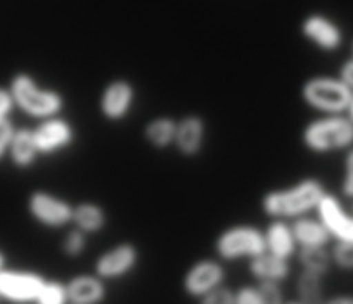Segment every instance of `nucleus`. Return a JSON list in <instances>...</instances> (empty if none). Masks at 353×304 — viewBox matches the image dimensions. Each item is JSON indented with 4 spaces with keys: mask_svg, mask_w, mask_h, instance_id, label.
Wrapping results in <instances>:
<instances>
[{
    "mask_svg": "<svg viewBox=\"0 0 353 304\" xmlns=\"http://www.w3.org/2000/svg\"><path fill=\"white\" fill-rule=\"evenodd\" d=\"M327 193L319 177H303L286 188L269 189L262 195L261 208L269 220H292L310 215Z\"/></svg>",
    "mask_w": 353,
    "mask_h": 304,
    "instance_id": "f257e3e1",
    "label": "nucleus"
},
{
    "mask_svg": "<svg viewBox=\"0 0 353 304\" xmlns=\"http://www.w3.org/2000/svg\"><path fill=\"white\" fill-rule=\"evenodd\" d=\"M16 109L37 120L50 119L62 116L65 109V96L59 89L43 86L33 74L19 71L12 76L9 83Z\"/></svg>",
    "mask_w": 353,
    "mask_h": 304,
    "instance_id": "f03ea898",
    "label": "nucleus"
},
{
    "mask_svg": "<svg viewBox=\"0 0 353 304\" xmlns=\"http://www.w3.org/2000/svg\"><path fill=\"white\" fill-rule=\"evenodd\" d=\"M300 140L314 155L347 151L353 146V124L345 113L319 116L303 126Z\"/></svg>",
    "mask_w": 353,
    "mask_h": 304,
    "instance_id": "7ed1b4c3",
    "label": "nucleus"
},
{
    "mask_svg": "<svg viewBox=\"0 0 353 304\" xmlns=\"http://www.w3.org/2000/svg\"><path fill=\"white\" fill-rule=\"evenodd\" d=\"M265 251L264 229L254 224H233L217 234L214 253L223 263L248 260Z\"/></svg>",
    "mask_w": 353,
    "mask_h": 304,
    "instance_id": "20e7f679",
    "label": "nucleus"
},
{
    "mask_svg": "<svg viewBox=\"0 0 353 304\" xmlns=\"http://www.w3.org/2000/svg\"><path fill=\"white\" fill-rule=\"evenodd\" d=\"M352 93V89L340 78L330 76H314L300 88L302 102L321 116L347 112Z\"/></svg>",
    "mask_w": 353,
    "mask_h": 304,
    "instance_id": "39448f33",
    "label": "nucleus"
},
{
    "mask_svg": "<svg viewBox=\"0 0 353 304\" xmlns=\"http://www.w3.org/2000/svg\"><path fill=\"white\" fill-rule=\"evenodd\" d=\"M26 208L38 226L45 229L61 230L71 226L74 205L48 189H34L28 196Z\"/></svg>",
    "mask_w": 353,
    "mask_h": 304,
    "instance_id": "423d86ee",
    "label": "nucleus"
},
{
    "mask_svg": "<svg viewBox=\"0 0 353 304\" xmlns=\"http://www.w3.org/2000/svg\"><path fill=\"white\" fill-rule=\"evenodd\" d=\"M140 263V250L131 241H121L102 251L93 263V274L102 281L114 282L133 274Z\"/></svg>",
    "mask_w": 353,
    "mask_h": 304,
    "instance_id": "0eeeda50",
    "label": "nucleus"
},
{
    "mask_svg": "<svg viewBox=\"0 0 353 304\" xmlns=\"http://www.w3.org/2000/svg\"><path fill=\"white\" fill-rule=\"evenodd\" d=\"M137 103V86L126 78L110 79L99 98V112L107 122H123Z\"/></svg>",
    "mask_w": 353,
    "mask_h": 304,
    "instance_id": "6e6552de",
    "label": "nucleus"
},
{
    "mask_svg": "<svg viewBox=\"0 0 353 304\" xmlns=\"http://www.w3.org/2000/svg\"><path fill=\"white\" fill-rule=\"evenodd\" d=\"M47 279L34 270L2 268L0 299L10 304H34Z\"/></svg>",
    "mask_w": 353,
    "mask_h": 304,
    "instance_id": "1a4fd4ad",
    "label": "nucleus"
},
{
    "mask_svg": "<svg viewBox=\"0 0 353 304\" xmlns=\"http://www.w3.org/2000/svg\"><path fill=\"white\" fill-rule=\"evenodd\" d=\"M226 267L217 258H200L183 275V291L188 298L200 299L214 289L226 284Z\"/></svg>",
    "mask_w": 353,
    "mask_h": 304,
    "instance_id": "9d476101",
    "label": "nucleus"
},
{
    "mask_svg": "<svg viewBox=\"0 0 353 304\" xmlns=\"http://www.w3.org/2000/svg\"><path fill=\"white\" fill-rule=\"evenodd\" d=\"M31 129H33L34 143H37L40 157H52V155L69 150L78 136L71 120L62 116L40 120Z\"/></svg>",
    "mask_w": 353,
    "mask_h": 304,
    "instance_id": "9b49d317",
    "label": "nucleus"
},
{
    "mask_svg": "<svg viewBox=\"0 0 353 304\" xmlns=\"http://www.w3.org/2000/svg\"><path fill=\"white\" fill-rule=\"evenodd\" d=\"M316 213L334 243H353V213L345 208L336 195L327 191L317 205Z\"/></svg>",
    "mask_w": 353,
    "mask_h": 304,
    "instance_id": "f8f14e48",
    "label": "nucleus"
},
{
    "mask_svg": "<svg viewBox=\"0 0 353 304\" xmlns=\"http://www.w3.org/2000/svg\"><path fill=\"white\" fill-rule=\"evenodd\" d=\"M207 141V120L196 112L185 113L178 119L172 148L183 158H196L203 153Z\"/></svg>",
    "mask_w": 353,
    "mask_h": 304,
    "instance_id": "ddd939ff",
    "label": "nucleus"
},
{
    "mask_svg": "<svg viewBox=\"0 0 353 304\" xmlns=\"http://www.w3.org/2000/svg\"><path fill=\"white\" fill-rule=\"evenodd\" d=\"M303 36L324 52H334L343 43V33L334 21L324 14H309L300 26Z\"/></svg>",
    "mask_w": 353,
    "mask_h": 304,
    "instance_id": "4468645a",
    "label": "nucleus"
},
{
    "mask_svg": "<svg viewBox=\"0 0 353 304\" xmlns=\"http://www.w3.org/2000/svg\"><path fill=\"white\" fill-rule=\"evenodd\" d=\"M65 287L69 304H102L107 299V282L95 274L72 275Z\"/></svg>",
    "mask_w": 353,
    "mask_h": 304,
    "instance_id": "2eb2a0df",
    "label": "nucleus"
},
{
    "mask_svg": "<svg viewBox=\"0 0 353 304\" xmlns=\"http://www.w3.org/2000/svg\"><path fill=\"white\" fill-rule=\"evenodd\" d=\"M265 251L281 260L290 261L296 257L299 244H296L295 236H293L292 224L288 220H271L264 229Z\"/></svg>",
    "mask_w": 353,
    "mask_h": 304,
    "instance_id": "dca6fc26",
    "label": "nucleus"
},
{
    "mask_svg": "<svg viewBox=\"0 0 353 304\" xmlns=\"http://www.w3.org/2000/svg\"><path fill=\"white\" fill-rule=\"evenodd\" d=\"M248 274L255 282H283L292 275V265L290 261L281 260L274 254L264 251L259 257L248 261Z\"/></svg>",
    "mask_w": 353,
    "mask_h": 304,
    "instance_id": "f3484780",
    "label": "nucleus"
},
{
    "mask_svg": "<svg viewBox=\"0 0 353 304\" xmlns=\"http://www.w3.org/2000/svg\"><path fill=\"white\" fill-rule=\"evenodd\" d=\"M107 224H109V217H107L105 208L100 203L85 199V202L76 203L74 208H72L71 226L85 232L88 237L102 232Z\"/></svg>",
    "mask_w": 353,
    "mask_h": 304,
    "instance_id": "a211bd4d",
    "label": "nucleus"
},
{
    "mask_svg": "<svg viewBox=\"0 0 353 304\" xmlns=\"http://www.w3.org/2000/svg\"><path fill=\"white\" fill-rule=\"evenodd\" d=\"M7 157L10 158L14 167L21 169V171H28V169L37 164L40 153H38L31 127H16L12 140H10Z\"/></svg>",
    "mask_w": 353,
    "mask_h": 304,
    "instance_id": "6ab92c4d",
    "label": "nucleus"
},
{
    "mask_svg": "<svg viewBox=\"0 0 353 304\" xmlns=\"http://www.w3.org/2000/svg\"><path fill=\"white\" fill-rule=\"evenodd\" d=\"M290 224H292L293 236L299 248H327V244L333 241L317 217L305 215L292 220Z\"/></svg>",
    "mask_w": 353,
    "mask_h": 304,
    "instance_id": "aec40b11",
    "label": "nucleus"
},
{
    "mask_svg": "<svg viewBox=\"0 0 353 304\" xmlns=\"http://www.w3.org/2000/svg\"><path fill=\"white\" fill-rule=\"evenodd\" d=\"M176 126H178V119L172 116H155L145 122L141 134L154 150L165 151L174 144Z\"/></svg>",
    "mask_w": 353,
    "mask_h": 304,
    "instance_id": "412c9836",
    "label": "nucleus"
},
{
    "mask_svg": "<svg viewBox=\"0 0 353 304\" xmlns=\"http://www.w3.org/2000/svg\"><path fill=\"white\" fill-rule=\"evenodd\" d=\"M295 292L300 304H324V277L300 270L295 281Z\"/></svg>",
    "mask_w": 353,
    "mask_h": 304,
    "instance_id": "4be33fe9",
    "label": "nucleus"
},
{
    "mask_svg": "<svg viewBox=\"0 0 353 304\" xmlns=\"http://www.w3.org/2000/svg\"><path fill=\"white\" fill-rule=\"evenodd\" d=\"M295 258L299 260L302 270L321 277H326L333 268L331 251L327 248H299Z\"/></svg>",
    "mask_w": 353,
    "mask_h": 304,
    "instance_id": "5701e85b",
    "label": "nucleus"
},
{
    "mask_svg": "<svg viewBox=\"0 0 353 304\" xmlns=\"http://www.w3.org/2000/svg\"><path fill=\"white\" fill-rule=\"evenodd\" d=\"M86 248H88V236L76 227L69 229L68 232L62 236L61 239V253L69 260H76L85 254Z\"/></svg>",
    "mask_w": 353,
    "mask_h": 304,
    "instance_id": "b1692460",
    "label": "nucleus"
},
{
    "mask_svg": "<svg viewBox=\"0 0 353 304\" xmlns=\"http://www.w3.org/2000/svg\"><path fill=\"white\" fill-rule=\"evenodd\" d=\"M34 304H69L65 282L59 279H47Z\"/></svg>",
    "mask_w": 353,
    "mask_h": 304,
    "instance_id": "393cba45",
    "label": "nucleus"
},
{
    "mask_svg": "<svg viewBox=\"0 0 353 304\" xmlns=\"http://www.w3.org/2000/svg\"><path fill=\"white\" fill-rule=\"evenodd\" d=\"M330 251L333 267L353 272V243H334L333 250Z\"/></svg>",
    "mask_w": 353,
    "mask_h": 304,
    "instance_id": "a878e982",
    "label": "nucleus"
},
{
    "mask_svg": "<svg viewBox=\"0 0 353 304\" xmlns=\"http://www.w3.org/2000/svg\"><path fill=\"white\" fill-rule=\"evenodd\" d=\"M264 304H285V292L279 282H257L255 284Z\"/></svg>",
    "mask_w": 353,
    "mask_h": 304,
    "instance_id": "bb28decb",
    "label": "nucleus"
},
{
    "mask_svg": "<svg viewBox=\"0 0 353 304\" xmlns=\"http://www.w3.org/2000/svg\"><path fill=\"white\" fill-rule=\"evenodd\" d=\"M340 191L345 198L353 199V146L345 151L343 177H341Z\"/></svg>",
    "mask_w": 353,
    "mask_h": 304,
    "instance_id": "cd10ccee",
    "label": "nucleus"
},
{
    "mask_svg": "<svg viewBox=\"0 0 353 304\" xmlns=\"http://www.w3.org/2000/svg\"><path fill=\"white\" fill-rule=\"evenodd\" d=\"M196 301H199V304H234V289L224 284L210 291L209 294L202 296Z\"/></svg>",
    "mask_w": 353,
    "mask_h": 304,
    "instance_id": "c85d7f7f",
    "label": "nucleus"
},
{
    "mask_svg": "<svg viewBox=\"0 0 353 304\" xmlns=\"http://www.w3.org/2000/svg\"><path fill=\"white\" fill-rule=\"evenodd\" d=\"M234 304H264L255 285H240L234 289Z\"/></svg>",
    "mask_w": 353,
    "mask_h": 304,
    "instance_id": "c756f323",
    "label": "nucleus"
},
{
    "mask_svg": "<svg viewBox=\"0 0 353 304\" xmlns=\"http://www.w3.org/2000/svg\"><path fill=\"white\" fill-rule=\"evenodd\" d=\"M16 131V126L12 124L10 119L0 120V160L7 155L9 151L10 140H12V134Z\"/></svg>",
    "mask_w": 353,
    "mask_h": 304,
    "instance_id": "7c9ffc66",
    "label": "nucleus"
},
{
    "mask_svg": "<svg viewBox=\"0 0 353 304\" xmlns=\"http://www.w3.org/2000/svg\"><path fill=\"white\" fill-rule=\"evenodd\" d=\"M14 109H16V103H14L12 95H10V89L0 86V120L10 119Z\"/></svg>",
    "mask_w": 353,
    "mask_h": 304,
    "instance_id": "2f4dec72",
    "label": "nucleus"
},
{
    "mask_svg": "<svg viewBox=\"0 0 353 304\" xmlns=\"http://www.w3.org/2000/svg\"><path fill=\"white\" fill-rule=\"evenodd\" d=\"M340 79L353 91V58L343 64L340 71Z\"/></svg>",
    "mask_w": 353,
    "mask_h": 304,
    "instance_id": "473e14b6",
    "label": "nucleus"
},
{
    "mask_svg": "<svg viewBox=\"0 0 353 304\" xmlns=\"http://www.w3.org/2000/svg\"><path fill=\"white\" fill-rule=\"evenodd\" d=\"M324 304H353V296L350 294H338L333 298H327Z\"/></svg>",
    "mask_w": 353,
    "mask_h": 304,
    "instance_id": "72a5a7b5",
    "label": "nucleus"
},
{
    "mask_svg": "<svg viewBox=\"0 0 353 304\" xmlns=\"http://www.w3.org/2000/svg\"><path fill=\"white\" fill-rule=\"evenodd\" d=\"M345 116H347L348 119L352 120V124H353V93H352L350 103H348V107H347V112H345Z\"/></svg>",
    "mask_w": 353,
    "mask_h": 304,
    "instance_id": "f704fd0d",
    "label": "nucleus"
},
{
    "mask_svg": "<svg viewBox=\"0 0 353 304\" xmlns=\"http://www.w3.org/2000/svg\"><path fill=\"white\" fill-rule=\"evenodd\" d=\"M6 254L2 253V251H0V270H2V268H6Z\"/></svg>",
    "mask_w": 353,
    "mask_h": 304,
    "instance_id": "c9c22d12",
    "label": "nucleus"
},
{
    "mask_svg": "<svg viewBox=\"0 0 353 304\" xmlns=\"http://www.w3.org/2000/svg\"><path fill=\"white\" fill-rule=\"evenodd\" d=\"M285 304H300L299 301H290V303H285Z\"/></svg>",
    "mask_w": 353,
    "mask_h": 304,
    "instance_id": "e433bc0d",
    "label": "nucleus"
},
{
    "mask_svg": "<svg viewBox=\"0 0 353 304\" xmlns=\"http://www.w3.org/2000/svg\"><path fill=\"white\" fill-rule=\"evenodd\" d=\"M0 301H2V299H0Z\"/></svg>",
    "mask_w": 353,
    "mask_h": 304,
    "instance_id": "4c0bfd02",
    "label": "nucleus"
}]
</instances>
